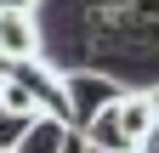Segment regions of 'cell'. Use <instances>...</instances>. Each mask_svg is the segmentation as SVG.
<instances>
[{
	"label": "cell",
	"instance_id": "6da1fadb",
	"mask_svg": "<svg viewBox=\"0 0 159 153\" xmlns=\"http://www.w3.org/2000/svg\"><path fill=\"white\" fill-rule=\"evenodd\" d=\"M63 85H68V119L85 130V119H97L119 91V80H108V74H97V68H80V74H63Z\"/></svg>",
	"mask_w": 159,
	"mask_h": 153
},
{
	"label": "cell",
	"instance_id": "7a4b0ae2",
	"mask_svg": "<svg viewBox=\"0 0 159 153\" xmlns=\"http://www.w3.org/2000/svg\"><path fill=\"white\" fill-rule=\"evenodd\" d=\"M74 147H85V130L68 113H34L17 142V153H74Z\"/></svg>",
	"mask_w": 159,
	"mask_h": 153
},
{
	"label": "cell",
	"instance_id": "3957f363",
	"mask_svg": "<svg viewBox=\"0 0 159 153\" xmlns=\"http://www.w3.org/2000/svg\"><path fill=\"white\" fill-rule=\"evenodd\" d=\"M23 57H46L40 23H34V11L0 6V63H23Z\"/></svg>",
	"mask_w": 159,
	"mask_h": 153
},
{
	"label": "cell",
	"instance_id": "277c9868",
	"mask_svg": "<svg viewBox=\"0 0 159 153\" xmlns=\"http://www.w3.org/2000/svg\"><path fill=\"white\" fill-rule=\"evenodd\" d=\"M119 102V97H114ZM102 108L97 119H85V147H102V153H125L131 147V136H125V125H119V108Z\"/></svg>",
	"mask_w": 159,
	"mask_h": 153
},
{
	"label": "cell",
	"instance_id": "5b68a950",
	"mask_svg": "<svg viewBox=\"0 0 159 153\" xmlns=\"http://www.w3.org/2000/svg\"><path fill=\"white\" fill-rule=\"evenodd\" d=\"M119 125H125V136H131V147L148 136V125H153V97L148 91H119Z\"/></svg>",
	"mask_w": 159,
	"mask_h": 153
},
{
	"label": "cell",
	"instance_id": "8992f818",
	"mask_svg": "<svg viewBox=\"0 0 159 153\" xmlns=\"http://www.w3.org/2000/svg\"><path fill=\"white\" fill-rule=\"evenodd\" d=\"M23 113H11L6 102H0V153H17V142H23Z\"/></svg>",
	"mask_w": 159,
	"mask_h": 153
},
{
	"label": "cell",
	"instance_id": "52a82bcc",
	"mask_svg": "<svg viewBox=\"0 0 159 153\" xmlns=\"http://www.w3.org/2000/svg\"><path fill=\"white\" fill-rule=\"evenodd\" d=\"M136 147H142V153H159V119L148 125V136H142V142H136Z\"/></svg>",
	"mask_w": 159,
	"mask_h": 153
},
{
	"label": "cell",
	"instance_id": "ba28073f",
	"mask_svg": "<svg viewBox=\"0 0 159 153\" xmlns=\"http://www.w3.org/2000/svg\"><path fill=\"white\" fill-rule=\"evenodd\" d=\"M0 6H17V11H40V0H0Z\"/></svg>",
	"mask_w": 159,
	"mask_h": 153
},
{
	"label": "cell",
	"instance_id": "9c48e42d",
	"mask_svg": "<svg viewBox=\"0 0 159 153\" xmlns=\"http://www.w3.org/2000/svg\"><path fill=\"white\" fill-rule=\"evenodd\" d=\"M148 97H153V119H159V85H153V91H148Z\"/></svg>",
	"mask_w": 159,
	"mask_h": 153
}]
</instances>
